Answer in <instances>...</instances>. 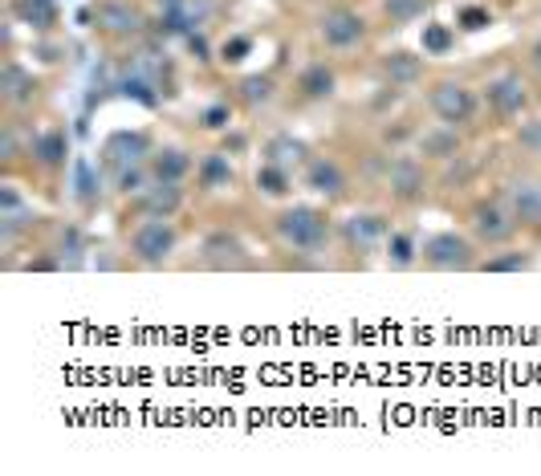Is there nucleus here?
<instances>
[{
  "label": "nucleus",
  "instance_id": "1",
  "mask_svg": "<svg viewBox=\"0 0 541 476\" xmlns=\"http://www.w3.org/2000/svg\"><path fill=\"white\" fill-rule=\"evenodd\" d=\"M269 228H273V241L285 253H322L330 241V216H326V208H314V204L277 208Z\"/></svg>",
  "mask_w": 541,
  "mask_h": 476
},
{
  "label": "nucleus",
  "instance_id": "2",
  "mask_svg": "<svg viewBox=\"0 0 541 476\" xmlns=\"http://www.w3.org/2000/svg\"><path fill=\"white\" fill-rule=\"evenodd\" d=\"M179 249V228L163 216H143L131 232H127V253L135 265L143 269H159L171 261V253Z\"/></svg>",
  "mask_w": 541,
  "mask_h": 476
},
{
  "label": "nucleus",
  "instance_id": "3",
  "mask_svg": "<svg viewBox=\"0 0 541 476\" xmlns=\"http://www.w3.org/2000/svg\"><path fill=\"white\" fill-rule=\"evenodd\" d=\"M419 265L432 269V273H464V269H476V241L464 232H432L424 236V245H419Z\"/></svg>",
  "mask_w": 541,
  "mask_h": 476
},
{
  "label": "nucleus",
  "instance_id": "4",
  "mask_svg": "<svg viewBox=\"0 0 541 476\" xmlns=\"http://www.w3.org/2000/svg\"><path fill=\"white\" fill-rule=\"evenodd\" d=\"M428 106H432V114L440 118V123H448V127H468L472 118H476V110H480V98H476V90H472L468 82H460V78H436V82L428 86Z\"/></svg>",
  "mask_w": 541,
  "mask_h": 476
},
{
  "label": "nucleus",
  "instance_id": "5",
  "mask_svg": "<svg viewBox=\"0 0 541 476\" xmlns=\"http://www.w3.org/2000/svg\"><path fill=\"white\" fill-rule=\"evenodd\" d=\"M367 17L358 13V9H346V5H334V9H326L322 17H318V37H322V45L330 49V53H350V49H358L367 41Z\"/></svg>",
  "mask_w": 541,
  "mask_h": 476
},
{
  "label": "nucleus",
  "instance_id": "6",
  "mask_svg": "<svg viewBox=\"0 0 541 476\" xmlns=\"http://www.w3.org/2000/svg\"><path fill=\"white\" fill-rule=\"evenodd\" d=\"M480 98H485V106L493 110L497 123H513V118H521L529 110V86L517 70H501L485 82V90H480Z\"/></svg>",
  "mask_w": 541,
  "mask_h": 476
},
{
  "label": "nucleus",
  "instance_id": "7",
  "mask_svg": "<svg viewBox=\"0 0 541 476\" xmlns=\"http://www.w3.org/2000/svg\"><path fill=\"white\" fill-rule=\"evenodd\" d=\"M468 224H472V236L480 245H505V241H513V232L521 228L517 216L509 212V204H501V200H480L468 212Z\"/></svg>",
  "mask_w": 541,
  "mask_h": 476
},
{
  "label": "nucleus",
  "instance_id": "8",
  "mask_svg": "<svg viewBox=\"0 0 541 476\" xmlns=\"http://www.w3.org/2000/svg\"><path fill=\"white\" fill-rule=\"evenodd\" d=\"M94 21L114 41H135L147 33V13L139 5H131V0H102L94 9Z\"/></svg>",
  "mask_w": 541,
  "mask_h": 476
},
{
  "label": "nucleus",
  "instance_id": "9",
  "mask_svg": "<svg viewBox=\"0 0 541 476\" xmlns=\"http://www.w3.org/2000/svg\"><path fill=\"white\" fill-rule=\"evenodd\" d=\"M387 236H391V220L383 212H354L342 220V241L350 253H371L387 245Z\"/></svg>",
  "mask_w": 541,
  "mask_h": 476
},
{
  "label": "nucleus",
  "instance_id": "10",
  "mask_svg": "<svg viewBox=\"0 0 541 476\" xmlns=\"http://www.w3.org/2000/svg\"><path fill=\"white\" fill-rule=\"evenodd\" d=\"M387 188L399 204H415V200H424L428 192V171H424V159H415V155H395L387 163Z\"/></svg>",
  "mask_w": 541,
  "mask_h": 476
},
{
  "label": "nucleus",
  "instance_id": "11",
  "mask_svg": "<svg viewBox=\"0 0 541 476\" xmlns=\"http://www.w3.org/2000/svg\"><path fill=\"white\" fill-rule=\"evenodd\" d=\"M200 265L204 269H249L253 257H249V249L240 245L232 232H212V236H204V245H200Z\"/></svg>",
  "mask_w": 541,
  "mask_h": 476
},
{
  "label": "nucleus",
  "instance_id": "12",
  "mask_svg": "<svg viewBox=\"0 0 541 476\" xmlns=\"http://www.w3.org/2000/svg\"><path fill=\"white\" fill-rule=\"evenodd\" d=\"M33 224H37L33 204H25V196H21L13 184L0 188V236H5V245L13 249V245H17V236L29 232Z\"/></svg>",
  "mask_w": 541,
  "mask_h": 476
},
{
  "label": "nucleus",
  "instance_id": "13",
  "mask_svg": "<svg viewBox=\"0 0 541 476\" xmlns=\"http://www.w3.org/2000/svg\"><path fill=\"white\" fill-rule=\"evenodd\" d=\"M151 139L143 131H114L106 143H102V159L114 167H131V163H147L151 159Z\"/></svg>",
  "mask_w": 541,
  "mask_h": 476
},
{
  "label": "nucleus",
  "instance_id": "14",
  "mask_svg": "<svg viewBox=\"0 0 541 476\" xmlns=\"http://www.w3.org/2000/svg\"><path fill=\"white\" fill-rule=\"evenodd\" d=\"M135 208H139V216H163V220H175L179 208H184V184L151 180V184L135 196Z\"/></svg>",
  "mask_w": 541,
  "mask_h": 476
},
{
  "label": "nucleus",
  "instance_id": "15",
  "mask_svg": "<svg viewBox=\"0 0 541 476\" xmlns=\"http://www.w3.org/2000/svg\"><path fill=\"white\" fill-rule=\"evenodd\" d=\"M37 94H41V82L21 62H5V70H0V98H5V106L25 110L37 102Z\"/></svg>",
  "mask_w": 541,
  "mask_h": 476
},
{
  "label": "nucleus",
  "instance_id": "16",
  "mask_svg": "<svg viewBox=\"0 0 541 476\" xmlns=\"http://www.w3.org/2000/svg\"><path fill=\"white\" fill-rule=\"evenodd\" d=\"M306 188L310 192H318V196H342L346 192V171H342V163L334 159V155H314V159H306Z\"/></svg>",
  "mask_w": 541,
  "mask_h": 476
},
{
  "label": "nucleus",
  "instance_id": "17",
  "mask_svg": "<svg viewBox=\"0 0 541 476\" xmlns=\"http://www.w3.org/2000/svg\"><path fill=\"white\" fill-rule=\"evenodd\" d=\"M505 204L517 216L521 228H541V184L533 180H513L505 188Z\"/></svg>",
  "mask_w": 541,
  "mask_h": 476
},
{
  "label": "nucleus",
  "instance_id": "18",
  "mask_svg": "<svg viewBox=\"0 0 541 476\" xmlns=\"http://www.w3.org/2000/svg\"><path fill=\"white\" fill-rule=\"evenodd\" d=\"M147 167H151V180L184 184V180H188V171H192V155H188L184 147H159V151H151Z\"/></svg>",
  "mask_w": 541,
  "mask_h": 476
},
{
  "label": "nucleus",
  "instance_id": "19",
  "mask_svg": "<svg viewBox=\"0 0 541 476\" xmlns=\"http://www.w3.org/2000/svg\"><path fill=\"white\" fill-rule=\"evenodd\" d=\"M29 155H33V163L37 167H45V171H57V167H66V155H70V139H66V131H45V135H37L33 139V147H29Z\"/></svg>",
  "mask_w": 541,
  "mask_h": 476
},
{
  "label": "nucleus",
  "instance_id": "20",
  "mask_svg": "<svg viewBox=\"0 0 541 476\" xmlns=\"http://www.w3.org/2000/svg\"><path fill=\"white\" fill-rule=\"evenodd\" d=\"M297 90H302V98H310V102H326V98H334V90H338V74H334V66H326V62L306 66V70H302V78H297Z\"/></svg>",
  "mask_w": 541,
  "mask_h": 476
},
{
  "label": "nucleus",
  "instance_id": "21",
  "mask_svg": "<svg viewBox=\"0 0 541 476\" xmlns=\"http://www.w3.org/2000/svg\"><path fill=\"white\" fill-rule=\"evenodd\" d=\"M456 131L460 127H448V123L424 131V135H419V155H424V159H456L460 155V135Z\"/></svg>",
  "mask_w": 541,
  "mask_h": 476
},
{
  "label": "nucleus",
  "instance_id": "22",
  "mask_svg": "<svg viewBox=\"0 0 541 476\" xmlns=\"http://www.w3.org/2000/svg\"><path fill=\"white\" fill-rule=\"evenodd\" d=\"M383 78L391 86H415L419 78H424V57H415V53H387L383 57Z\"/></svg>",
  "mask_w": 541,
  "mask_h": 476
},
{
  "label": "nucleus",
  "instance_id": "23",
  "mask_svg": "<svg viewBox=\"0 0 541 476\" xmlns=\"http://www.w3.org/2000/svg\"><path fill=\"white\" fill-rule=\"evenodd\" d=\"M74 200H78L86 212H94L98 200H102V175H98V167H94L90 159H78V163H74Z\"/></svg>",
  "mask_w": 541,
  "mask_h": 476
},
{
  "label": "nucleus",
  "instance_id": "24",
  "mask_svg": "<svg viewBox=\"0 0 541 476\" xmlns=\"http://www.w3.org/2000/svg\"><path fill=\"white\" fill-rule=\"evenodd\" d=\"M310 159V151H306V143L302 139H293V135H273L269 143H265V163H277V167H302Z\"/></svg>",
  "mask_w": 541,
  "mask_h": 476
},
{
  "label": "nucleus",
  "instance_id": "25",
  "mask_svg": "<svg viewBox=\"0 0 541 476\" xmlns=\"http://www.w3.org/2000/svg\"><path fill=\"white\" fill-rule=\"evenodd\" d=\"M383 253H387V265H391V269H399V273L419 265V241H415L411 232H403V228H391Z\"/></svg>",
  "mask_w": 541,
  "mask_h": 476
},
{
  "label": "nucleus",
  "instance_id": "26",
  "mask_svg": "<svg viewBox=\"0 0 541 476\" xmlns=\"http://www.w3.org/2000/svg\"><path fill=\"white\" fill-rule=\"evenodd\" d=\"M13 13L29 29H49L57 21V0H13Z\"/></svg>",
  "mask_w": 541,
  "mask_h": 476
},
{
  "label": "nucleus",
  "instance_id": "27",
  "mask_svg": "<svg viewBox=\"0 0 541 476\" xmlns=\"http://www.w3.org/2000/svg\"><path fill=\"white\" fill-rule=\"evenodd\" d=\"M53 253H57V265L78 269V265L86 261V257H82V253H86L82 228H78V224H66V228H62V236H57V249H53Z\"/></svg>",
  "mask_w": 541,
  "mask_h": 476
},
{
  "label": "nucleus",
  "instance_id": "28",
  "mask_svg": "<svg viewBox=\"0 0 541 476\" xmlns=\"http://www.w3.org/2000/svg\"><path fill=\"white\" fill-rule=\"evenodd\" d=\"M196 180L204 192H216V188H228L232 184V167L224 155H204V163L196 167Z\"/></svg>",
  "mask_w": 541,
  "mask_h": 476
},
{
  "label": "nucleus",
  "instance_id": "29",
  "mask_svg": "<svg viewBox=\"0 0 541 476\" xmlns=\"http://www.w3.org/2000/svg\"><path fill=\"white\" fill-rule=\"evenodd\" d=\"M151 184V167L147 163H131V167H114V192L118 196H139Z\"/></svg>",
  "mask_w": 541,
  "mask_h": 476
},
{
  "label": "nucleus",
  "instance_id": "30",
  "mask_svg": "<svg viewBox=\"0 0 541 476\" xmlns=\"http://www.w3.org/2000/svg\"><path fill=\"white\" fill-rule=\"evenodd\" d=\"M273 78L269 74H253V78H245L240 82V102H245L249 110H257V106H269L273 102Z\"/></svg>",
  "mask_w": 541,
  "mask_h": 476
},
{
  "label": "nucleus",
  "instance_id": "31",
  "mask_svg": "<svg viewBox=\"0 0 541 476\" xmlns=\"http://www.w3.org/2000/svg\"><path fill=\"white\" fill-rule=\"evenodd\" d=\"M428 13V0H383V17L399 29V25H411Z\"/></svg>",
  "mask_w": 541,
  "mask_h": 476
},
{
  "label": "nucleus",
  "instance_id": "32",
  "mask_svg": "<svg viewBox=\"0 0 541 476\" xmlns=\"http://www.w3.org/2000/svg\"><path fill=\"white\" fill-rule=\"evenodd\" d=\"M257 188L265 192V196H285L289 192V167H277V163H261V171H257Z\"/></svg>",
  "mask_w": 541,
  "mask_h": 476
},
{
  "label": "nucleus",
  "instance_id": "33",
  "mask_svg": "<svg viewBox=\"0 0 541 476\" xmlns=\"http://www.w3.org/2000/svg\"><path fill=\"white\" fill-rule=\"evenodd\" d=\"M529 265H533V257H529L525 249H509V253H501V257L480 261V269H489V273H521V269H529Z\"/></svg>",
  "mask_w": 541,
  "mask_h": 476
},
{
  "label": "nucleus",
  "instance_id": "34",
  "mask_svg": "<svg viewBox=\"0 0 541 476\" xmlns=\"http://www.w3.org/2000/svg\"><path fill=\"white\" fill-rule=\"evenodd\" d=\"M452 45V33L444 25H424V53H444Z\"/></svg>",
  "mask_w": 541,
  "mask_h": 476
},
{
  "label": "nucleus",
  "instance_id": "35",
  "mask_svg": "<svg viewBox=\"0 0 541 476\" xmlns=\"http://www.w3.org/2000/svg\"><path fill=\"white\" fill-rule=\"evenodd\" d=\"M460 29H468V33H476V29H485V25H493V13L489 9H460Z\"/></svg>",
  "mask_w": 541,
  "mask_h": 476
},
{
  "label": "nucleus",
  "instance_id": "36",
  "mask_svg": "<svg viewBox=\"0 0 541 476\" xmlns=\"http://www.w3.org/2000/svg\"><path fill=\"white\" fill-rule=\"evenodd\" d=\"M517 143H521L525 151L541 155V118H533V123H525V127L517 131Z\"/></svg>",
  "mask_w": 541,
  "mask_h": 476
},
{
  "label": "nucleus",
  "instance_id": "37",
  "mask_svg": "<svg viewBox=\"0 0 541 476\" xmlns=\"http://www.w3.org/2000/svg\"><path fill=\"white\" fill-rule=\"evenodd\" d=\"M0 159H5V163H17V159H21V147H17V131H13V123H5V131H0Z\"/></svg>",
  "mask_w": 541,
  "mask_h": 476
},
{
  "label": "nucleus",
  "instance_id": "38",
  "mask_svg": "<svg viewBox=\"0 0 541 476\" xmlns=\"http://www.w3.org/2000/svg\"><path fill=\"white\" fill-rule=\"evenodd\" d=\"M245 53H249V41H245V37H232V41L224 45V62L236 66V62H245Z\"/></svg>",
  "mask_w": 541,
  "mask_h": 476
},
{
  "label": "nucleus",
  "instance_id": "39",
  "mask_svg": "<svg viewBox=\"0 0 541 476\" xmlns=\"http://www.w3.org/2000/svg\"><path fill=\"white\" fill-rule=\"evenodd\" d=\"M204 127H208V131L228 127V106H212V110H204Z\"/></svg>",
  "mask_w": 541,
  "mask_h": 476
},
{
  "label": "nucleus",
  "instance_id": "40",
  "mask_svg": "<svg viewBox=\"0 0 541 476\" xmlns=\"http://www.w3.org/2000/svg\"><path fill=\"white\" fill-rule=\"evenodd\" d=\"M529 70L541 78V37H537V41H533V49H529Z\"/></svg>",
  "mask_w": 541,
  "mask_h": 476
}]
</instances>
